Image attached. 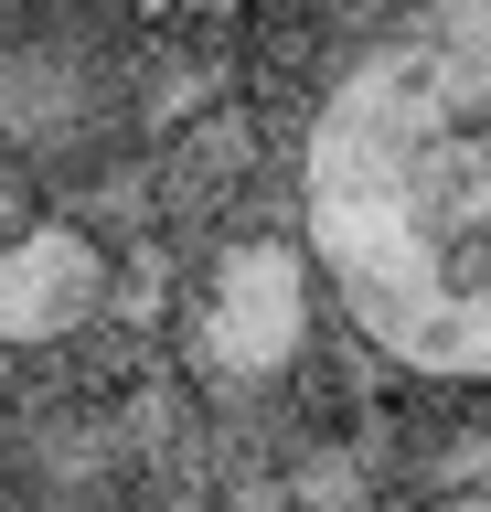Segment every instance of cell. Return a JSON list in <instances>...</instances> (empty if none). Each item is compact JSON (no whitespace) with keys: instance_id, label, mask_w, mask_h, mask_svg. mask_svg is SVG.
Listing matches in <instances>:
<instances>
[{"instance_id":"obj_1","label":"cell","mask_w":491,"mask_h":512,"mask_svg":"<svg viewBox=\"0 0 491 512\" xmlns=\"http://www.w3.org/2000/svg\"><path fill=\"white\" fill-rule=\"evenodd\" d=\"M299 203L363 342L491 384V0H427L342 64Z\"/></svg>"},{"instance_id":"obj_2","label":"cell","mask_w":491,"mask_h":512,"mask_svg":"<svg viewBox=\"0 0 491 512\" xmlns=\"http://www.w3.org/2000/svg\"><path fill=\"white\" fill-rule=\"evenodd\" d=\"M310 320V256L299 246H235L203 288V363L214 374H278Z\"/></svg>"},{"instance_id":"obj_3","label":"cell","mask_w":491,"mask_h":512,"mask_svg":"<svg viewBox=\"0 0 491 512\" xmlns=\"http://www.w3.org/2000/svg\"><path fill=\"white\" fill-rule=\"evenodd\" d=\"M107 299V246L75 224H22L0 246V342H65Z\"/></svg>"},{"instance_id":"obj_4","label":"cell","mask_w":491,"mask_h":512,"mask_svg":"<svg viewBox=\"0 0 491 512\" xmlns=\"http://www.w3.org/2000/svg\"><path fill=\"white\" fill-rule=\"evenodd\" d=\"M459 512H491V491H481V502H459Z\"/></svg>"}]
</instances>
